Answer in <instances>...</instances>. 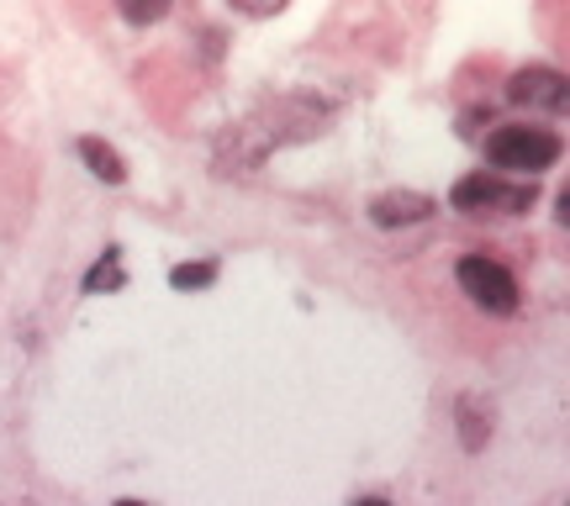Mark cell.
Returning <instances> with one entry per match:
<instances>
[{"label":"cell","mask_w":570,"mask_h":506,"mask_svg":"<svg viewBox=\"0 0 570 506\" xmlns=\"http://www.w3.org/2000/svg\"><path fill=\"white\" fill-rule=\"evenodd\" d=\"M487 159L502 175H539L560 159V138L550 127H497L487 138Z\"/></svg>","instance_id":"obj_1"},{"label":"cell","mask_w":570,"mask_h":506,"mask_svg":"<svg viewBox=\"0 0 570 506\" xmlns=\"http://www.w3.org/2000/svg\"><path fill=\"white\" fill-rule=\"evenodd\" d=\"M454 280H460V290H465L481 311H491V317L518 311V280H512L497 259H487V254H470V259L454 264Z\"/></svg>","instance_id":"obj_2"},{"label":"cell","mask_w":570,"mask_h":506,"mask_svg":"<svg viewBox=\"0 0 570 506\" xmlns=\"http://www.w3.org/2000/svg\"><path fill=\"white\" fill-rule=\"evenodd\" d=\"M454 206L460 211H502V217H518L533 206V185H502L491 175H470V180L454 185Z\"/></svg>","instance_id":"obj_3"},{"label":"cell","mask_w":570,"mask_h":506,"mask_svg":"<svg viewBox=\"0 0 570 506\" xmlns=\"http://www.w3.org/2000/svg\"><path fill=\"white\" fill-rule=\"evenodd\" d=\"M508 96L518 106H544V111H566V101H570L566 80L554 69H523V75H512Z\"/></svg>","instance_id":"obj_4"},{"label":"cell","mask_w":570,"mask_h":506,"mask_svg":"<svg viewBox=\"0 0 570 506\" xmlns=\"http://www.w3.org/2000/svg\"><path fill=\"white\" fill-rule=\"evenodd\" d=\"M428 211H433V201H428V196H381V201H375V222H381V227L417 222V217H428Z\"/></svg>","instance_id":"obj_5"},{"label":"cell","mask_w":570,"mask_h":506,"mask_svg":"<svg viewBox=\"0 0 570 506\" xmlns=\"http://www.w3.org/2000/svg\"><path fill=\"white\" fill-rule=\"evenodd\" d=\"M80 153H85V159H90V163H96V175H101V180H111V185H117V180H122V175H127V169H122V159H117L111 148H101V142H96V138H85V142H80Z\"/></svg>","instance_id":"obj_6"},{"label":"cell","mask_w":570,"mask_h":506,"mask_svg":"<svg viewBox=\"0 0 570 506\" xmlns=\"http://www.w3.org/2000/svg\"><path fill=\"white\" fill-rule=\"evenodd\" d=\"M212 275H217L212 264H196V269H190V264H180V269H175L169 280H175V285H180V290H185V285H206V280H212Z\"/></svg>","instance_id":"obj_7"},{"label":"cell","mask_w":570,"mask_h":506,"mask_svg":"<svg viewBox=\"0 0 570 506\" xmlns=\"http://www.w3.org/2000/svg\"><path fill=\"white\" fill-rule=\"evenodd\" d=\"M354 506H391V502H381V496H370V502H354Z\"/></svg>","instance_id":"obj_8"},{"label":"cell","mask_w":570,"mask_h":506,"mask_svg":"<svg viewBox=\"0 0 570 506\" xmlns=\"http://www.w3.org/2000/svg\"><path fill=\"white\" fill-rule=\"evenodd\" d=\"M117 506H142V502H117Z\"/></svg>","instance_id":"obj_9"}]
</instances>
